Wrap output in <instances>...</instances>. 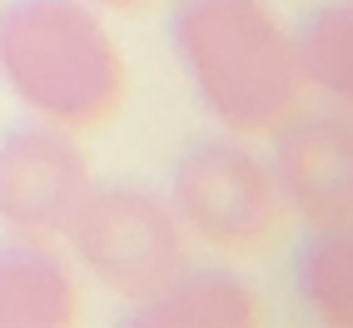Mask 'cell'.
<instances>
[{"label":"cell","instance_id":"obj_1","mask_svg":"<svg viewBox=\"0 0 353 328\" xmlns=\"http://www.w3.org/2000/svg\"><path fill=\"white\" fill-rule=\"evenodd\" d=\"M0 85L35 120L95 134L130 100V65L85 0H0Z\"/></svg>","mask_w":353,"mask_h":328},{"label":"cell","instance_id":"obj_2","mask_svg":"<svg viewBox=\"0 0 353 328\" xmlns=\"http://www.w3.org/2000/svg\"><path fill=\"white\" fill-rule=\"evenodd\" d=\"M170 45L229 134H274L303 105L294 35L264 0H174Z\"/></svg>","mask_w":353,"mask_h":328},{"label":"cell","instance_id":"obj_3","mask_svg":"<svg viewBox=\"0 0 353 328\" xmlns=\"http://www.w3.org/2000/svg\"><path fill=\"white\" fill-rule=\"evenodd\" d=\"M170 209L184 234L219 254H264L289 224L269 159H259L244 134H204L174 159Z\"/></svg>","mask_w":353,"mask_h":328},{"label":"cell","instance_id":"obj_4","mask_svg":"<svg viewBox=\"0 0 353 328\" xmlns=\"http://www.w3.org/2000/svg\"><path fill=\"white\" fill-rule=\"evenodd\" d=\"M60 239L85 264V274L130 309L190 264V234L174 219L170 199L139 184H95Z\"/></svg>","mask_w":353,"mask_h":328},{"label":"cell","instance_id":"obj_5","mask_svg":"<svg viewBox=\"0 0 353 328\" xmlns=\"http://www.w3.org/2000/svg\"><path fill=\"white\" fill-rule=\"evenodd\" d=\"M90 189H95V170L80 134L45 125L35 114L0 130V229L6 234L55 244Z\"/></svg>","mask_w":353,"mask_h":328},{"label":"cell","instance_id":"obj_6","mask_svg":"<svg viewBox=\"0 0 353 328\" xmlns=\"http://www.w3.org/2000/svg\"><path fill=\"white\" fill-rule=\"evenodd\" d=\"M274 179L289 214L309 229L353 224V125L348 110H294L274 130Z\"/></svg>","mask_w":353,"mask_h":328},{"label":"cell","instance_id":"obj_7","mask_svg":"<svg viewBox=\"0 0 353 328\" xmlns=\"http://www.w3.org/2000/svg\"><path fill=\"white\" fill-rule=\"evenodd\" d=\"M85 314V294L65 254L45 239L0 244V328H70Z\"/></svg>","mask_w":353,"mask_h":328},{"label":"cell","instance_id":"obj_8","mask_svg":"<svg viewBox=\"0 0 353 328\" xmlns=\"http://www.w3.org/2000/svg\"><path fill=\"white\" fill-rule=\"evenodd\" d=\"M130 318L145 328H254L264 323V303L239 274L184 264L159 294L134 303Z\"/></svg>","mask_w":353,"mask_h":328},{"label":"cell","instance_id":"obj_9","mask_svg":"<svg viewBox=\"0 0 353 328\" xmlns=\"http://www.w3.org/2000/svg\"><path fill=\"white\" fill-rule=\"evenodd\" d=\"M294 35V65L303 90H319L323 100L348 110L353 100V10L348 0H323L303 15Z\"/></svg>","mask_w":353,"mask_h":328},{"label":"cell","instance_id":"obj_10","mask_svg":"<svg viewBox=\"0 0 353 328\" xmlns=\"http://www.w3.org/2000/svg\"><path fill=\"white\" fill-rule=\"evenodd\" d=\"M294 289L303 314L328 323V328H348L353 323V239L348 229H314L309 244L294 259Z\"/></svg>","mask_w":353,"mask_h":328},{"label":"cell","instance_id":"obj_11","mask_svg":"<svg viewBox=\"0 0 353 328\" xmlns=\"http://www.w3.org/2000/svg\"><path fill=\"white\" fill-rule=\"evenodd\" d=\"M90 6H105V10H125V15H134V10L159 6V0H90Z\"/></svg>","mask_w":353,"mask_h":328}]
</instances>
